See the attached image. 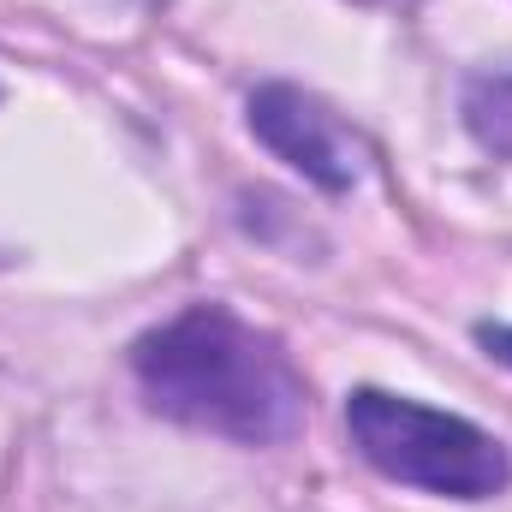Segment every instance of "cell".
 <instances>
[{
	"label": "cell",
	"mask_w": 512,
	"mask_h": 512,
	"mask_svg": "<svg viewBox=\"0 0 512 512\" xmlns=\"http://www.w3.org/2000/svg\"><path fill=\"white\" fill-rule=\"evenodd\" d=\"M143 399L203 435L274 447L304 429V376L286 346L227 304H191L131 346Z\"/></svg>",
	"instance_id": "obj_1"
},
{
	"label": "cell",
	"mask_w": 512,
	"mask_h": 512,
	"mask_svg": "<svg viewBox=\"0 0 512 512\" xmlns=\"http://www.w3.org/2000/svg\"><path fill=\"white\" fill-rule=\"evenodd\" d=\"M346 429H352V447L382 477L447 495V501H489L512 483L507 447L489 429H477L471 417L417 405L405 393L358 387L346 399Z\"/></svg>",
	"instance_id": "obj_2"
},
{
	"label": "cell",
	"mask_w": 512,
	"mask_h": 512,
	"mask_svg": "<svg viewBox=\"0 0 512 512\" xmlns=\"http://www.w3.org/2000/svg\"><path fill=\"white\" fill-rule=\"evenodd\" d=\"M251 131L286 161L298 167L310 185L322 191H352L358 185V143L334 126V114H322L304 90L292 84H262L251 96Z\"/></svg>",
	"instance_id": "obj_3"
},
{
	"label": "cell",
	"mask_w": 512,
	"mask_h": 512,
	"mask_svg": "<svg viewBox=\"0 0 512 512\" xmlns=\"http://www.w3.org/2000/svg\"><path fill=\"white\" fill-rule=\"evenodd\" d=\"M465 126L489 155H512V72H477L465 84Z\"/></svg>",
	"instance_id": "obj_4"
},
{
	"label": "cell",
	"mask_w": 512,
	"mask_h": 512,
	"mask_svg": "<svg viewBox=\"0 0 512 512\" xmlns=\"http://www.w3.org/2000/svg\"><path fill=\"white\" fill-rule=\"evenodd\" d=\"M477 340H483L501 364H512V322H489V328H477Z\"/></svg>",
	"instance_id": "obj_5"
},
{
	"label": "cell",
	"mask_w": 512,
	"mask_h": 512,
	"mask_svg": "<svg viewBox=\"0 0 512 512\" xmlns=\"http://www.w3.org/2000/svg\"><path fill=\"white\" fill-rule=\"evenodd\" d=\"M358 6H387V12H399V6H417V0H358Z\"/></svg>",
	"instance_id": "obj_6"
}]
</instances>
